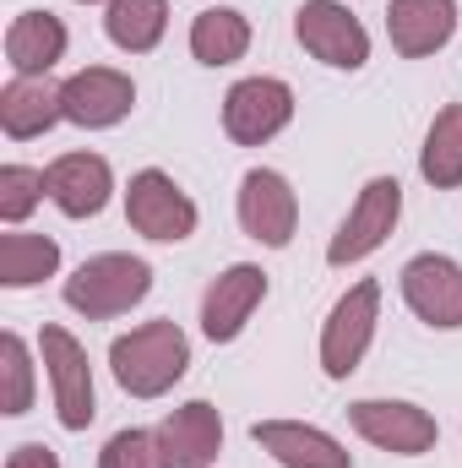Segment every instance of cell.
<instances>
[{"instance_id": "1", "label": "cell", "mask_w": 462, "mask_h": 468, "mask_svg": "<svg viewBox=\"0 0 462 468\" xmlns=\"http://www.w3.org/2000/svg\"><path fill=\"white\" fill-rule=\"evenodd\" d=\"M110 370L131 398H163L191 370V338L174 322H147L110 344Z\"/></svg>"}, {"instance_id": "2", "label": "cell", "mask_w": 462, "mask_h": 468, "mask_svg": "<svg viewBox=\"0 0 462 468\" xmlns=\"http://www.w3.org/2000/svg\"><path fill=\"white\" fill-rule=\"evenodd\" d=\"M66 305L88 322H110L125 316L131 305H142L152 294V267L142 256H125V250H104V256H88L71 278H66Z\"/></svg>"}, {"instance_id": "3", "label": "cell", "mask_w": 462, "mask_h": 468, "mask_svg": "<svg viewBox=\"0 0 462 468\" xmlns=\"http://www.w3.org/2000/svg\"><path fill=\"white\" fill-rule=\"evenodd\" d=\"M196 202L174 186V175H163V169H142V175H131V186H125V224L142 234V239H152V245H180V239H191L196 234Z\"/></svg>"}, {"instance_id": "4", "label": "cell", "mask_w": 462, "mask_h": 468, "mask_svg": "<svg viewBox=\"0 0 462 468\" xmlns=\"http://www.w3.org/2000/svg\"><path fill=\"white\" fill-rule=\"evenodd\" d=\"M397 218H403V186H397L392 175H375V180H364L359 202L348 207V218L338 224L332 245H327V261H332V267H353V261L375 256V250L392 239Z\"/></svg>"}, {"instance_id": "5", "label": "cell", "mask_w": 462, "mask_h": 468, "mask_svg": "<svg viewBox=\"0 0 462 468\" xmlns=\"http://www.w3.org/2000/svg\"><path fill=\"white\" fill-rule=\"evenodd\" d=\"M375 322H381V283L359 278L343 300L332 305V316L321 327V370L332 381H348L359 370V359L375 344Z\"/></svg>"}, {"instance_id": "6", "label": "cell", "mask_w": 462, "mask_h": 468, "mask_svg": "<svg viewBox=\"0 0 462 468\" xmlns=\"http://www.w3.org/2000/svg\"><path fill=\"white\" fill-rule=\"evenodd\" d=\"M348 425L392 458H419L441 441L436 414L419 403H403V398H359V403H348Z\"/></svg>"}, {"instance_id": "7", "label": "cell", "mask_w": 462, "mask_h": 468, "mask_svg": "<svg viewBox=\"0 0 462 468\" xmlns=\"http://www.w3.org/2000/svg\"><path fill=\"white\" fill-rule=\"evenodd\" d=\"M38 354H44V370H49V392H55L60 425H66V431H88L93 414H99L88 349H82L66 327H44V333H38Z\"/></svg>"}, {"instance_id": "8", "label": "cell", "mask_w": 462, "mask_h": 468, "mask_svg": "<svg viewBox=\"0 0 462 468\" xmlns=\"http://www.w3.org/2000/svg\"><path fill=\"white\" fill-rule=\"evenodd\" d=\"M294 38L305 44V55H316L332 71H359L370 60V33L364 22L338 5V0H305L294 11Z\"/></svg>"}, {"instance_id": "9", "label": "cell", "mask_w": 462, "mask_h": 468, "mask_svg": "<svg viewBox=\"0 0 462 468\" xmlns=\"http://www.w3.org/2000/svg\"><path fill=\"white\" fill-rule=\"evenodd\" d=\"M289 120H294V88L283 77H245L224 93V131L239 147L272 142Z\"/></svg>"}, {"instance_id": "10", "label": "cell", "mask_w": 462, "mask_h": 468, "mask_svg": "<svg viewBox=\"0 0 462 468\" xmlns=\"http://www.w3.org/2000/svg\"><path fill=\"white\" fill-rule=\"evenodd\" d=\"M239 229L256 245H272V250H283L294 239L299 197L278 169H245V180H239Z\"/></svg>"}, {"instance_id": "11", "label": "cell", "mask_w": 462, "mask_h": 468, "mask_svg": "<svg viewBox=\"0 0 462 468\" xmlns=\"http://www.w3.org/2000/svg\"><path fill=\"white\" fill-rule=\"evenodd\" d=\"M403 300L408 311L425 322V327H441V333H457L462 327V261L441 256V250H425L403 267Z\"/></svg>"}, {"instance_id": "12", "label": "cell", "mask_w": 462, "mask_h": 468, "mask_svg": "<svg viewBox=\"0 0 462 468\" xmlns=\"http://www.w3.org/2000/svg\"><path fill=\"white\" fill-rule=\"evenodd\" d=\"M261 300H267V272H261L256 261L224 267V272L207 283V294H202V333H207L213 344H234V338L245 333V322L256 316Z\"/></svg>"}, {"instance_id": "13", "label": "cell", "mask_w": 462, "mask_h": 468, "mask_svg": "<svg viewBox=\"0 0 462 468\" xmlns=\"http://www.w3.org/2000/svg\"><path fill=\"white\" fill-rule=\"evenodd\" d=\"M44 186H49V202L66 218H93V213H104V202L115 191V169L99 153H60L44 169Z\"/></svg>"}, {"instance_id": "14", "label": "cell", "mask_w": 462, "mask_h": 468, "mask_svg": "<svg viewBox=\"0 0 462 468\" xmlns=\"http://www.w3.org/2000/svg\"><path fill=\"white\" fill-rule=\"evenodd\" d=\"M136 104V82L115 66H88L77 77H66V120L82 131H104L120 125Z\"/></svg>"}, {"instance_id": "15", "label": "cell", "mask_w": 462, "mask_h": 468, "mask_svg": "<svg viewBox=\"0 0 462 468\" xmlns=\"http://www.w3.org/2000/svg\"><path fill=\"white\" fill-rule=\"evenodd\" d=\"M250 441L261 452H272L283 468H353L343 441L327 436L321 425H305V420H256Z\"/></svg>"}, {"instance_id": "16", "label": "cell", "mask_w": 462, "mask_h": 468, "mask_svg": "<svg viewBox=\"0 0 462 468\" xmlns=\"http://www.w3.org/2000/svg\"><path fill=\"white\" fill-rule=\"evenodd\" d=\"M224 447V420L213 403L191 398L180 403L163 425H158V452H163V468H213Z\"/></svg>"}, {"instance_id": "17", "label": "cell", "mask_w": 462, "mask_h": 468, "mask_svg": "<svg viewBox=\"0 0 462 468\" xmlns=\"http://www.w3.org/2000/svg\"><path fill=\"white\" fill-rule=\"evenodd\" d=\"M386 33L392 49L408 60H425L452 44L457 33V0H392L386 5Z\"/></svg>"}, {"instance_id": "18", "label": "cell", "mask_w": 462, "mask_h": 468, "mask_svg": "<svg viewBox=\"0 0 462 468\" xmlns=\"http://www.w3.org/2000/svg\"><path fill=\"white\" fill-rule=\"evenodd\" d=\"M55 120H66V82L49 77H11L0 88V131L11 142L44 136Z\"/></svg>"}, {"instance_id": "19", "label": "cell", "mask_w": 462, "mask_h": 468, "mask_svg": "<svg viewBox=\"0 0 462 468\" xmlns=\"http://www.w3.org/2000/svg\"><path fill=\"white\" fill-rule=\"evenodd\" d=\"M66 60V22L49 11H22L5 27V66L16 77H49Z\"/></svg>"}, {"instance_id": "20", "label": "cell", "mask_w": 462, "mask_h": 468, "mask_svg": "<svg viewBox=\"0 0 462 468\" xmlns=\"http://www.w3.org/2000/svg\"><path fill=\"white\" fill-rule=\"evenodd\" d=\"M104 33L125 55H147L169 33V0H110L104 5Z\"/></svg>"}, {"instance_id": "21", "label": "cell", "mask_w": 462, "mask_h": 468, "mask_svg": "<svg viewBox=\"0 0 462 468\" xmlns=\"http://www.w3.org/2000/svg\"><path fill=\"white\" fill-rule=\"evenodd\" d=\"M419 175L436 191H457L462 186V104H446L430 120L425 147H419Z\"/></svg>"}, {"instance_id": "22", "label": "cell", "mask_w": 462, "mask_h": 468, "mask_svg": "<svg viewBox=\"0 0 462 468\" xmlns=\"http://www.w3.org/2000/svg\"><path fill=\"white\" fill-rule=\"evenodd\" d=\"M60 272V245L49 234H0V283L5 289H33Z\"/></svg>"}, {"instance_id": "23", "label": "cell", "mask_w": 462, "mask_h": 468, "mask_svg": "<svg viewBox=\"0 0 462 468\" xmlns=\"http://www.w3.org/2000/svg\"><path fill=\"white\" fill-rule=\"evenodd\" d=\"M245 49H250V22H245V11L213 5V11H202V16L191 22V55H196L202 66H234V60H245Z\"/></svg>"}, {"instance_id": "24", "label": "cell", "mask_w": 462, "mask_h": 468, "mask_svg": "<svg viewBox=\"0 0 462 468\" xmlns=\"http://www.w3.org/2000/svg\"><path fill=\"white\" fill-rule=\"evenodd\" d=\"M0 376H5V392H0V414H27L33 409V354L16 333L0 338Z\"/></svg>"}, {"instance_id": "25", "label": "cell", "mask_w": 462, "mask_h": 468, "mask_svg": "<svg viewBox=\"0 0 462 468\" xmlns=\"http://www.w3.org/2000/svg\"><path fill=\"white\" fill-rule=\"evenodd\" d=\"M44 197H49L44 169H27V164H5L0 169V218L5 224H22Z\"/></svg>"}, {"instance_id": "26", "label": "cell", "mask_w": 462, "mask_h": 468, "mask_svg": "<svg viewBox=\"0 0 462 468\" xmlns=\"http://www.w3.org/2000/svg\"><path fill=\"white\" fill-rule=\"evenodd\" d=\"M99 468H163L158 431H115L99 452Z\"/></svg>"}, {"instance_id": "27", "label": "cell", "mask_w": 462, "mask_h": 468, "mask_svg": "<svg viewBox=\"0 0 462 468\" xmlns=\"http://www.w3.org/2000/svg\"><path fill=\"white\" fill-rule=\"evenodd\" d=\"M5 468H60V458H55L49 447H38V441H22V447L5 458Z\"/></svg>"}, {"instance_id": "28", "label": "cell", "mask_w": 462, "mask_h": 468, "mask_svg": "<svg viewBox=\"0 0 462 468\" xmlns=\"http://www.w3.org/2000/svg\"><path fill=\"white\" fill-rule=\"evenodd\" d=\"M77 5H93V0H77Z\"/></svg>"}]
</instances>
